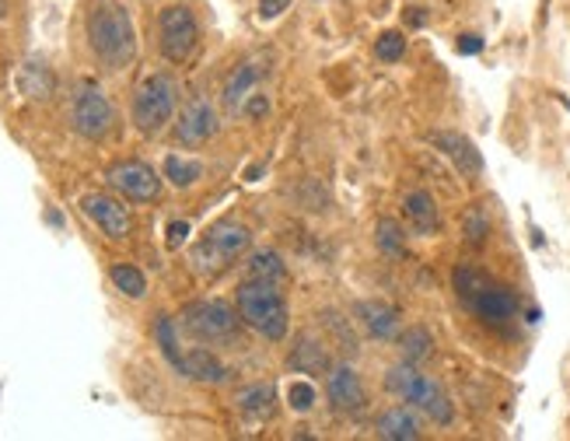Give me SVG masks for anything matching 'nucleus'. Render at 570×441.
<instances>
[{
    "instance_id": "nucleus-12",
    "label": "nucleus",
    "mask_w": 570,
    "mask_h": 441,
    "mask_svg": "<svg viewBox=\"0 0 570 441\" xmlns=\"http://www.w3.org/2000/svg\"><path fill=\"white\" fill-rule=\"evenodd\" d=\"M326 396L333 403V410L340 413H361L364 403H367V392H364V382L361 375L354 372L351 364H336L330 379H326Z\"/></svg>"
},
{
    "instance_id": "nucleus-27",
    "label": "nucleus",
    "mask_w": 570,
    "mask_h": 441,
    "mask_svg": "<svg viewBox=\"0 0 570 441\" xmlns=\"http://www.w3.org/2000/svg\"><path fill=\"white\" fill-rule=\"evenodd\" d=\"M291 364H294L302 375H318V372H326V367H330V354L322 351V347H315V343H305V347H297V351H294Z\"/></svg>"
},
{
    "instance_id": "nucleus-25",
    "label": "nucleus",
    "mask_w": 570,
    "mask_h": 441,
    "mask_svg": "<svg viewBox=\"0 0 570 441\" xmlns=\"http://www.w3.org/2000/svg\"><path fill=\"white\" fill-rule=\"evenodd\" d=\"M431 347H434V340H431V333L424 330V326H410L403 336H400V351H403V357L406 361H424L428 354H431Z\"/></svg>"
},
{
    "instance_id": "nucleus-21",
    "label": "nucleus",
    "mask_w": 570,
    "mask_h": 441,
    "mask_svg": "<svg viewBox=\"0 0 570 441\" xmlns=\"http://www.w3.org/2000/svg\"><path fill=\"white\" fill-rule=\"evenodd\" d=\"M277 406V392L274 385H249L238 392V410L245 416H256V421H263V416H269Z\"/></svg>"
},
{
    "instance_id": "nucleus-8",
    "label": "nucleus",
    "mask_w": 570,
    "mask_h": 441,
    "mask_svg": "<svg viewBox=\"0 0 570 441\" xmlns=\"http://www.w3.org/2000/svg\"><path fill=\"white\" fill-rule=\"evenodd\" d=\"M242 315L225 305V302H193L183 312V326L189 336L204 340V343H217V340H232L238 333Z\"/></svg>"
},
{
    "instance_id": "nucleus-24",
    "label": "nucleus",
    "mask_w": 570,
    "mask_h": 441,
    "mask_svg": "<svg viewBox=\"0 0 570 441\" xmlns=\"http://www.w3.org/2000/svg\"><path fill=\"white\" fill-rule=\"evenodd\" d=\"M200 176H204V165L200 161L179 158V155H168L165 158V179H171L176 186H193Z\"/></svg>"
},
{
    "instance_id": "nucleus-17",
    "label": "nucleus",
    "mask_w": 570,
    "mask_h": 441,
    "mask_svg": "<svg viewBox=\"0 0 570 441\" xmlns=\"http://www.w3.org/2000/svg\"><path fill=\"white\" fill-rule=\"evenodd\" d=\"M259 78H263V70H259L256 63H242V67H235V74H232L228 85H225V106H228L232 112H242L245 102H249V98L256 95Z\"/></svg>"
},
{
    "instance_id": "nucleus-28",
    "label": "nucleus",
    "mask_w": 570,
    "mask_h": 441,
    "mask_svg": "<svg viewBox=\"0 0 570 441\" xmlns=\"http://www.w3.org/2000/svg\"><path fill=\"white\" fill-rule=\"evenodd\" d=\"M375 53H379V60H385V63H400L403 53H406V39H403L400 32H382L379 42H375Z\"/></svg>"
},
{
    "instance_id": "nucleus-14",
    "label": "nucleus",
    "mask_w": 570,
    "mask_h": 441,
    "mask_svg": "<svg viewBox=\"0 0 570 441\" xmlns=\"http://www.w3.org/2000/svg\"><path fill=\"white\" fill-rule=\"evenodd\" d=\"M431 144L438 147L441 155H449L455 161V168L462 171V176H476V171L483 168V158H480V151L473 147V140H465L462 134L438 130V134H431Z\"/></svg>"
},
{
    "instance_id": "nucleus-6",
    "label": "nucleus",
    "mask_w": 570,
    "mask_h": 441,
    "mask_svg": "<svg viewBox=\"0 0 570 441\" xmlns=\"http://www.w3.org/2000/svg\"><path fill=\"white\" fill-rule=\"evenodd\" d=\"M176 81L168 78V74H151V78H144L140 88L134 91V122L140 134H158L165 122L176 112Z\"/></svg>"
},
{
    "instance_id": "nucleus-34",
    "label": "nucleus",
    "mask_w": 570,
    "mask_h": 441,
    "mask_svg": "<svg viewBox=\"0 0 570 441\" xmlns=\"http://www.w3.org/2000/svg\"><path fill=\"white\" fill-rule=\"evenodd\" d=\"M459 49H462V53H480V49H483V42H480V36H462Z\"/></svg>"
},
{
    "instance_id": "nucleus-16",
    "label": "nucleus",
    "mask_w": 570,
    "mask_h": 441,
    "mask_svg": "<svg viewBox=\"0 0 570 441\" xmlns=\"http://www.w3.org/2000/svg\"><path fill=\"white\" fill-rule=\"evenodd\" d=\"M357 318L364 323V330L375 340H392L395 330H400V312H395L389 302L375 298V302H361L357 305Z\"/></svg>"
},
{
    "instance_id": "nucleus-18",
    "label": "nucleus",
    "mask_w": 570,
    "mask_h": 441,
    "mask_svg": "<svg viewBox=\"0 0 570 441\" xmlns=\"http://www.w3.org/2000/svg\"><path fill=\"white\" fill-rule=\"evenodd\" d=\"M379 438L385 441H416L420 438V421L410 406H392L379 416Z\"/></svg>"
},
{
    "instance_id": "nucleus-11",
    "label": "nucleus",
    "mask_w": 570,
    "mask_h": 441,
    "mask_svg": "<svg viewBox=\"0 0 570 441\" xmlns=\"http://www.w3.org/2000/svg\"><path fill=\"white\" fill-rule=\"evenodd\" d=\"M81 207H85V214H88L109 238H127V235L134 232V217H130L127 207H122V200H116V196L88 193L85 200H81Z\"/></svg>"
},
{
    "instance_id": "nucleus-20",
    "label": "nucleus",
    "mask_w": 570,
    "mask_h": 441,
    "mask_svg": "<svg viewBox=\"0 0 570 441\" xmlns=\"http://www.w3.org/2000/svg\"><path fill=\"white\" fill-rule=\"evenodd\" d=\"M176 367L183 375L196 379V382H220L225 379V364H220L210 351H189V354H179Z\"/></svg>"
},
{
    "instance_id": "nucleus-31",
    "label": "nucleus",
    "mask_w": 570,
    "mask_h": 441,
    "mask_svg": "<svg viewBox=\"0 0 570 441\" xmlns=\"http://www.w3.org/2000/svg\"><path fill=\"white\" fill-rule=\"evenodd\" d=\"M483 232H487V220H483V214L480 210H473L469 214V220H465V235H469V242H483Z\"/></svg>"
},
{
    "instance_id": "nucleus-22",
    "label": "nucleus",
    "mask_w": 570,
    "mask_h": 441,
    "mask_svg": "<svg viewBox=\"0 0 570 441\" xmlns=\"http://www.w3.org/2000/svg\"><path fill=\"white\" fill-rule=\"evenodd\" d=\"M375 238H379V249L395 256V259H403L410 249H406V232L400 220H392V217H382L379 220V228H375Z\"/></svg>"
},
{
    "instance_id": "nucleus-29",
    "label": "nucleus",
    "mask_w": 570,
    "mask_h": 441,
    "mask_svg": "<svg viewBox=\"0 0 570 441\" xmlns=\"http://www.w3.org/2000/svg\"><path fill=\"white\" fill-rule=\"evenodd\" d=\"M312 403H315V389H312V382H294L291 385V410H297V413H305V410H312Z\"/></svg>"
},
{
    "instance_id": "nucleus-32",
    "label": "nucleus",
    "mask_w": 570,
    "mask_h": 441,
    "mask_svg": "<svg viewBox=\"0 0 570 441\" xmlns=\"http://www.w3.org/2000/svg\"><path fill=\"white\" fill-rule=\"evenodd\" d=\"M186 235H189L186 220H171V225H168V249H179V245L186 242Z\"/></svg>"
},
{
    "instance_id": "nucleus-15",
    "label": "nucleus",
    "mask_w": 570,
    "mask_h": 441,
    "mask_svg": "<svg viewBox=\"0 0 570 441\" xmlns=\"http://www.w3.org/2000/svg\"><path fill=\"white\" fill-rule=\"evenodd\" d=\"M403 214H406L410 228H413L416 235H434V232L441 228L438 204H434V196H431L428 189H413V193H406Z\"/></svg>"
},
{
    "instance_id": "nucleus-19",
    "label": "nucleus",
    "mask_w": 570,
    "mask_h": 441,
    "mask_svg": "<svg viewBox=\"0 0 570 441\" xmlns=\"http://www.w3.org/2000/svg\"><path fill=\"white\" fill-rule=\"evenodd\" d=\"M53 70H49L42 60H29L21 70H18V88L24 98H32V102H42V98L53 95Z\"/></svg>"
},
{
    "instance_id": "nucleus-1",
    "label": "nucleus",
    "mask_w": 570,
    "mask_h": 441,
    "mask_svg": "<svg viewBox=\"0 0 570 441\" xmlns=\"http://www.w3.org/2000/svg\"><path fill=\"white\" fill-rule=\"evenodd\" d=\"M88 42L106 67L112 70L127 67L137 53V32L130 11L116 4V0H98L88 11Z\"/></svg>"
},
{
    "instance_id": "nucleus-5",
    "label": "nucleus",
    "mask_w": 570,
    "mask_h": 441,
    "mask_svg": "<svg viewBox=\"0 0 570 441\" xmlns=\"http://www.w3.org/2000/svg\"><path fill=\"white\" fill-rule=\"evenodd\" d=\"M389 392H395L403 403L416 406V410H424L431 421L438 424H452V403L449 396H444V389L428 379L424 372H416V364L413 361H403V364H395L389 379H385Z\"/></svg>"
},
{
    "instance_id": "nucleus-4",
    "label": "nucleus",
    "mask_w": 570,
    "mask_h": 441,
    "mask_svg": "<svg viewBox=\"0 0 570 441\" xmlns=\"http://www.w3.org/2000/svg\"><path fill=\"white\" fill-rule=\"evenodd\" d=\"M455 291L462 294V302L473 308L487 326H504L518 315L514 291L504 287V284H493L476 266H459L455 270Z\"/></svg>"
},
{
    "instance_id": "nucleus-30",
    "label": "nucleus",
    "mask_w": 570,
    "mask_h": 441,
    "mask_svg": "<svg viewBox=\"0 0 570 441\" xmlns=\"http://www.w3.org/2000/svg\"><path fill=\"white\" fill-rule=\"evenodd\" d=\"M287 8H291V0H259V18H263V21H274V18H281Z\"/></svg>"
},
{
    "instance_id": "nucleus-23",
    "label": "nucleus",
    "mask_w": 570,
    "mask_h": 441,
    "mask_svg": "<svg viewBox=\"0 0 570 441\" xmlns=\"http://www.w3.org/2000/svg\"><path fill=\"white\" fill-rule=\"evenodd\" d=\"M245 277L249 281H284V263H281V256L277 253H269V249H263V253H253V259L245 263Z\"/></svg>"
},
{
    "instance_id": "nucleus-3",
    "label": "nucleus",
    "mask_w": 570,
    "mask_h": 441,
    "mask_svg": "<svg viewBox=\"0 0 570 441\" xmlns=\"http://www.w3.org/2000/svg\"><path fill=\"white\" fill-rule=\"evenodd\" d=\"M253 245V232L238 225V220H217V225L193 245L189 263L200 277H220L249 253Z\"/></svg>"
},
{
    "instance_id": "nucleus-13",
    "label": "nucleus",
    "mask_w": 570,
    "mask_h": 441,
    "mask_svg": "<svg viewBox=\"0 0 570 441\" xmlns=\"http://www.w3.org/2000/svg\"><path fill=\"white\" fill-rule=\"evenodd\" d=\"M214 134H217V112L207 98H193V102H186V109L179 112V122H176V137L183 144L196 147V144H207Z\"/></svg>"
},
{
    "instance_id": "nucleus-26",
    "label": "nucleus",
    "mask_w": 570,
    "mask_h": 441,
    "mask_svg": "<svg viewBox=\"0 0 570 441\" xmlns=\"http://www.w3.org/2000/svg\"><path fill=\"white\" fill-rule=\"evenodd\" d=\"M112 284L127 294V298H144V291H147V281H144V274L137 266H130V263H116L112 266Z\"/></svg>"
},
{
    "instance_id": "nucleus-7",
    "label": "nucleus",
    "mask_w": 570,
    "mask_h": 441,
    "mask_svg": "<svg viewBox=\"0 0 570 441\" xmlns=\"http://www.w3.org/2000/svg\"><path fill=\"white\" fill-rule=\"evenodd\" d=\"M158 36H161V53L171 63H186L196 46H200V21L183 4H168L158 14Z\"/></svg>"
},
{
    "instance_id": "nucleus-2",
    "label": "nucleus",
    "mask_w": 570,
    "mask_h": 441,
    "mask_svg": "<svg viewBox=\"0 0 570 441\" xmlns=\"http://www.w3.org/2000/svg\"><path fill=\"white\" fill-rule=\"evenodd\" d=\"M238 315L266 340H284L291 330V312L277 281H249L238 287Z\"/></svg>"
},
{
    "instance_id": "nucleus-33",
    "label": "nucleus",
    "mask_w": 570,
    "mask_h": 441,
    "mask_svg": "<svg viewBox=\"0 0 570 441\" xmlns=\"http://www.w3.org/2000/svg\"><path fill=\"white\" fill-rule=\"evenodd\" d=\"M242 112H249L253 119H259V116H266V112H269V98L256 91V95L249 98V102H245V109H242Z\"/></svg>"
},
{
    "instance_id": "nucleus-10",
    "label": "nucleus",
    "mask_w": 570,
    "mask_h": 441,
    "mask_svg": "<svg viewBox=\"0 0 570 441\" xmlns=\"http://www.w3.org/2000/svg\"><path fill=\"white\" fill-rule=\"evenodd\" d=\"M106 179L122 196V200H134V204H151V200H158V193H161L158 171L151 165H144V161H134V158L130 161H116L106 171Z\"/></svg>"
},
{
    "instance_id": "nucleus-9",
    "label": "nucleus",
    "mask_w": 570,
    "mask_h": 441,
    "mask_svg": "<svg viewBox=\"0 0 570 441\" xmlns=\"http://www.w3.org/2000/svg\"><path fill=\"white\" fill-rule=\"evenodd\" d=\"M70 119H73V130H78L81 137L88 140H102L109 130H112V102H109V95L85 81L78 88V95H73V109H70Z\"/></svg>"
}]
</instances>
